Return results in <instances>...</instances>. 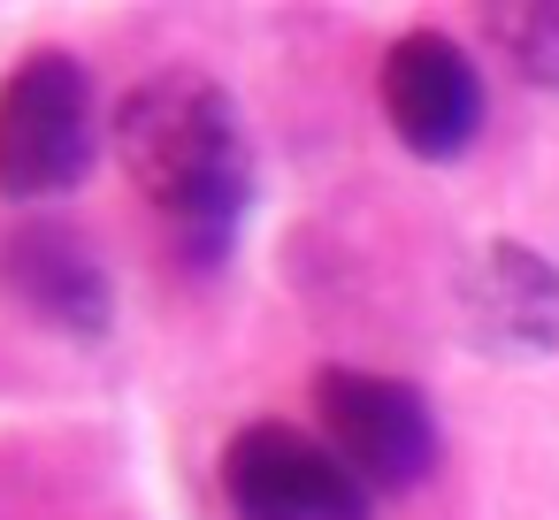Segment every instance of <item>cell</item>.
Returning a JSON list of instances; mask_svg holds the SVG:
<instances>
[{"label":"cell","instance_id":"52a82bcc","mask_svg":"<svg viewBox=\"0 0 559 520\" xmlns=\"http://www.w3.org/2000/svg\"><path fill=\"white\" fill-rule=\"evenodd\" d=\"M460 322L498 360H551L559 352V261L521 238H490L460 268Z\"/></svg>","mask_w":559,"mask_h":520},{"label":"cell","instance_id":"7a4b0ae2","mask_svg":"<svg viewBox=\"0 0 559 520\" xmlns=\"http://www.w3.org/2000/svg\"><path fill=\"white\" fill-rule=\"evenodd\" d=\"M100 154V100L78 55L39 47L0 77V199L47 207L85 184Z\"/></svg>","mask_w":559,"mask_h":520},{"label":"cell","instance_id":"277c9868","mask_svg":"<svg viewBox=\"0 0 559 520\" xmlns=\"http://www.w3.org/2000/svg\"><path fill=\"white\" fill-rule=\"evenodd\" d=\"M223 497L238 520H368V482L292 421H246L223 444Z\"/></svg>","mask_w":559,"mask_h":520},{"label":"cell","instance_id":"3957f363","mask_svg":"<svg viewBox=\"0 0 559 520\" xmlns=\"http://www.w3.org/2000/svg\"><path fill=\"white\" fill-rule=\"evenodd\" d=\"M314 421L322 444L376 489H414L437 467V413L406 375L376 367H314Z\"/></svg>","mask_w":559,"mask_h":520},{"label":"cell","instance_id":"6da1fadb","mask_svg":"<svg viewBox=\"0 0 559 520\" xmlns=\"http://www.w3.org/2000/svg\"><path fill=\"white\" fill-rule=\"evenodd\" d=\"M108 138L139 199L169 222V238L200 268H215L253 207V146L238 100L207 70H154L123 93Z\"/></svg>","mask_w":559,"mask_h":520},{"label":"cell","instance_id":"5b68a950","mask_svg":"<svg viewBox=\"0 0 559 520\" xmlns=\"http://www.w3.org/2000/svg\"><path fill=\"white\" fill-rule=\"evenodd\" d=\"M0 291H9L39 329L100 344L116 329V283L108 261L93 253L85 230H70L62 215H24L0 230Z\"/></svg>","mask_w":559,"mask_h":520},{"label":"cell","instance_id":"8992f818","mask_svg":"<svg viewBox=\"0 0 559 520\" xmlns=\"http://www.w3.org/2000/svg\"><path fill=\"white\" fill-rule=\"evenodd\" d=\"M383 116L406 154L421 161H460L483 138V70L460 39L444 32H406L383 55Z\"/></svg>","mask_w":559,"mask_h":520},{"label":"cell","instance_id":"ba28073f","mask_svg":"<svg viewBox=\"0 0 559 520\" xmlns=\"http://www.w3.org/2000/svg\"><path fill=\"white\" fill-rule=\"evenodd\" d=\"M483 32L513 62V77L559 93V0H498V9H483Z\"/></svg>","mask_w":559,"mask_h":520}]
</instances>
